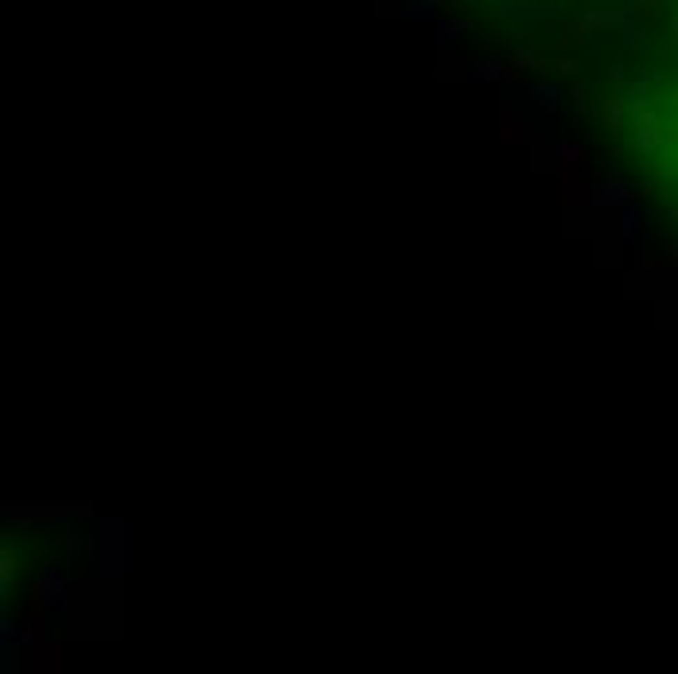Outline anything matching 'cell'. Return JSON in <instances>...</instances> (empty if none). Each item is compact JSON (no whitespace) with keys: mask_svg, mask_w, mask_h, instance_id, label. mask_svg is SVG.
<instances>
[{"mask_svg":"<svg viewBox=\"0 0 678 674\" xmlns=\"http://www.w3.org/2000/svg\"><path fill=\"white\" fill-rule=\"evenodd\" d=\"M35 596H40V605H59V600H63V573H59V566H47L40 573Z\"/></svg>","mask_w":678,"mask_h":674,"instance_id":"7a4b0ae2","label":"cell"},{"mask_svg":"<svg viewBox=\"0 0 678 674\" xmlns=\"http://www.w3.org/2000/svg\"><path fill=\"white\" fill-rule=\"evenodd\" d=\"M0 561H4V569H0V585H4V593H8V585H12V554H8V550H4Z\"/></svg>","mask_w":678,"mask_h":674,"instance_id":"3957f363","label":"cell"},{"mask_svg":"<svg viewBox=\"0 0 678 674\" xmlns=\"http://www.w3.org/2000/svg\"><path fill=\"white\" fill-rule=\"evenodd\" d=\"M125 526L106 523L102 526V577H121L125 573Z\"/></svg>","mask_w":678,"mask_h":674,"instance_id":"6da1fadb","label":"cell"}]
</instances>
